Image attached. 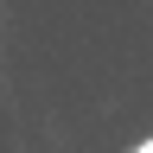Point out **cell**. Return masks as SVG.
<instances>
[{"label":"cell","instance_id":"cell-1","mask_svg":"<svg viewBox=\"0 0 153 153\" xmlns=\"http://www.w3.org/2000/svg\"><path fill=\"white\" fill-rule=\"evenodd\" d=\"M140 153H153V140H147V147H140Z\"/></svg>","mask_w":153,"mask_h":153}]
</instances>
